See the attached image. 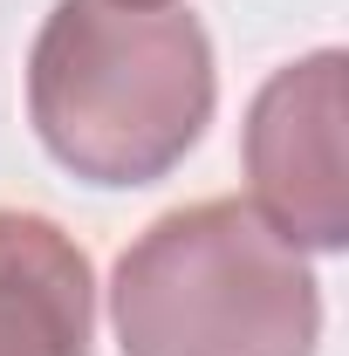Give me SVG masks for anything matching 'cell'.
Segmentation results:
<instances>
[{
  "label": "cell",
  "instance_id": "cell-1",
  "mask_svg": "<svg viewBox=\"0 0 349 356\" xmlns=\"http://www.w3.org/2000/svg\"><path fill=\"white\" fill-rule=\"evenodd\" d=\"M213 42L185 7L55 0L28 48V124L83 185L172 178L213 124Z\"/></svg>",
  "mask_w": 349,
  "mask_h": 356
},
{
  "label": "cell",
  "instance_id": "cell-2",
  "mask_svg": "<svg viewBox=\"0 0 349 356\" xmlns=\"http://www.w3.org/2000/svg\"><path fill=\"white\" fill-rule=\"evenodd\" d=\"M110 329L124 356H315L322 281L247 199H199L117 254Z\"/></svg>",
  "mask_w": 349,
  "mask_h": 356
},
{
  "label": "cell",
  "instance_id": "cell-3",
  "mask_svg": "<svg viewBox=\"0 0 349 356\" xmlns=\"http://www.w3.org/2000/svg\"><path fill=\"white\" fill-rule=\"evenodd\" d=\"M343 124H349V55L315 48L274 69L247 103V206L302 254L349 247V178H343Z\"/></svg>",
  "mask_w": 349,
  "mask_h": 356
},
{
  "label": "cell",
  "instance_id": "cell-4",
  "mask_svg": "<svg viewBox=\"0 0 349 356\" xmlns=\"http://www.w3.org/2000/svg\"><path fill=\"white\" fill-rule=\"evenodd\" d=\"M96 274L76 233L0 206V356H89Z\"/></svg>",
  "mask_w": 349,
  "mask_h": 356
},
{
  "label": "cell",
  "instance_id": "cell-5",
  "mask_svg": "<svg viewBox=\"0 0 349 356\" xmlns=\"http://www.w3.org/2000/svg\"><path fill=\"white\" fill-rule=\"evenodd\" d=\"M124 7H172V0H124Z\"/></svg>",
  "mask_w": 349,
  "mask_h": 356
}]
</instances>
